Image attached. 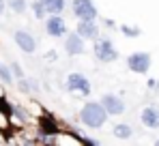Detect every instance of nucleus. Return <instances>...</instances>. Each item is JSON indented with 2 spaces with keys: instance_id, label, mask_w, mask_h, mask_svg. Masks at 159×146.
I'll list each match as a JSON object with an SVG mask.
<instances>
[{
  "instance_id": "obj_1",
  "label": "nucleus",
  "mask_w": 159,
  "mask_h": 146,
  "mask_svg": "<svg viewBox=\"0 0 159 146\" xmlns=\"http://www.w3.org/2000/svg\"><path fill=\"white\" fill-rule=\"evenodd\" d=\"M107 116L110 114H107V110L103 107L101 101H88L80 110V122L88 129H101L106 125Z\"/></svg>"
},
{
  "instance_id": "obj_2",
  "label": "nucleus",
  "mask_w": 159,
  "mask_h": 146,
  "mask_svg": "<svg viewBox=\"0 0 159 146\" xmlns=\"http://www.w3.org/2000/svg\"><path fill=\"white\" fill-rule=\"evenodd\" d=\"M93 54H95V58L99 60V62H114V60H118V49L114 48V43L106 39V37H99L97 41H93Z\"/></svg>"
},
{
  "instance_id": "obj_3",
  "label": "nucleus",
  "mask_w": 159,
  "mask_h": 146,
  "mask_svg": "<svg viewBox=\"0 0 159 146\" xmlns=\"http://www.w3.org/2000/svg\"><path fill=\"white\" fill-rule=\"evenodd\" d=\"M153 65V56L148 52H133L127 56V69L138 75H146Z\"/></svg>"
},
{
  "instance_id": "obj_4",
  "label": "nucleus",
  "mask_w": 159,
  "mask_h": 146,
  "mask_svg": "<svg viewBox=\"0 0 159 146\" xmlns=\"http://www.w3.org/2000/svg\"><path fill=\"white\" fill-rule=\"evenodd\" d=\"M67 90L69 93H75V95H82V97H90V82L84 73H69L67 75Z\"/></svg>"
},
{
  "instance_id": "obj_5",
  "label": "nucleus",
  "mask_w": 159,
  "mask_h": 146,
  "mask_svg": "<svg viewBox=\"0 0 159 146\" xmlns=\"http://www.w3.org/2000/svg\"><path fill=\"white\" fill-rule=\"evenodd\" d=\"M71 11L78 20H97L99 15L93 0H71Z\"/></svg>"
},
{
  "instance_id": "obj_6",
  "label": "nucleus",
  "mask_w": 159,
  "mask_h": 146,
  "mask_svg": "<svg viewBox=\"0 0 159 146\" xmlns=\"http://www.w3.org/2000/svg\"><path fill=\"white\" fill-rule=\"evenodd\" d=\"M45 32L50 37H54V39H60V37H67L69 28H67V22L60 15H48V20H45Z\"/></svg>"
},
{
  "instance_id": "obj_7",
  "label": "nucleus",
  "mask_w": 159,
  "mask_h": 146,
  "mask_svg": "<svg viewBox=\"0 0 159 146\" xmlns=\"http://www.w3.org/2000/svg\"><path fill=\"white\" fill-rule=\"evenodd\" d=\"M65 52L69 54V56H80V54H84L86 52V39L78 34V32H67V37H65Z\"/></svg>"
},
{
  "instance_id": "obj_8",
  "label": "nucleus",
  "mask_w": 159,
  "mask_h": 146,
  "mask_svg": "<svg viewBox=\"0 0 159 146\" xmlns=\"http://www.w3.org/2000/svg\"><path fill=\"white\" fill-rule=\"evenodd\" d=\"M75 32L82 34L86 41H97L101 37V30L95 20H78V26H75Z\"/></svg>"
},
{
  "instance_id": "obj_9",
  "label": "nucleus",
  "mask_w": 159,
  "mask_h": 146,
  "mask_svg": "<svg viewBox=\"0 0 159 146\" xmlns=\"http://www.w3.org/2000/svg\"><path fill=\"white\" fill-rule=\"evenodd\" d=\"M101 103H103V107L107 110L110 116H120V114L125 112V101L118 97V95L106 93V95L101 97Z\"/></svg>"
},
{
  "instance_id": "obj_10",
  "label": "nucleus",
  "mask_w": 159,
  "mask_h": 146,
  "mask_svg": "<svg viewBox=\"0 0 159 146\" xmlns=\"http://www.w3.org/2000/svg\"><path fill=\"white\" fill-rule=\"evenodd\" d=\"M13 39H15L17 48L22 49V52L34 54V49H37V39H34L28 30H15V32H13Z\"/></svg>"
},
{
  "instance_id": "obj_11",
  "label": "nucleus",
  "mask_w": 159,
  "mask_h": 146,
  "mask_svg": "<svg viewBox=\"0 0 159 146\" xmlns=\"http://www.w3.org/2000/svg\"><path fill=\"white\" fill-rule=\"evenodd\" d=\"M140 121L146 129H159V107L155 105H146L140 114Z\"/></svg>"
},
{
  "instance_id": "obj_12",
  "label": "nucleus",
  "mask_w": 159,
  "mask_h": 146,
  "mask_svg": "<svg viewBox=\"0 0 159 146\" xmlns=\"http://www.w3.org/2000/svg\"><path fill=\"white\" fill-rule=\"evenodd\" d=\"M39 131H41V135H45V138H50V135H56V133H58L56 121H54V118H50V116L41 118V121H39Z\"/></svg>"
},
{
  "instance_id": "obj_13",
  "label": "nucleus",
  "mask_w": 159,
  "mask_h": 146,
  "mask_svg": "<svg viewBox=\"0 0 159 146\" xmlns=\"http://www.w3.org/2000/svg\"><path fill=\"white\" fill-rule=\"evenodd\" d=\"M112 135H114L116 140H129V138L133 135V129L129 127V125H125V122H118V125H114Z\"/></svg>"
},
{
  "instance_id": "obj_14",
  "label": "nucleus",
  "mask_w": 159,
  "mask_h": 146,
  "mask_svg": "<svg viewBox=\"0 0 159 146\" xmlns=\"http://www.w3.org/2000/svg\"><path fill=\"white\" fill-rule=\"evenodd\" d=\"M41 2L45 4V9H48L50 15H60L65 11V7H67L65 0H41Z\"/></svg>"
},
{
  "instance_id": "obj_15",
  "label": "nucleus",
  "mask_w": 159,
  "mask_h": 146,
  "mask_svg": "<svg viewBox=\"0 0 159 146\" xmlns=\"http://www.w3.org/2000/svg\"><path fill=\"white\" fill-rule=\"evenodd\" d=\"M32 15H34L37 20H43V17L48 15V9H45V4H43L41 0H34V2H32Z\"/></svg>"
},
{
  "instance_id": "obj_16",
  "label": "nucleus",
  "mask_w": 159,
  "mask_h": 146,
  "mask_svg": "<svg viewBox=\"0 0 159 146\" xmlns=\"http://www.w3.org/2000/svg\"><path fill=\"white\" fill-rule=\"evenodd\" d=\"M9 7H11V11H13V13L22 15V13H26L28 2H26V0H9Z\"/></svg>"
},
{
  "instance_id": "obj_17",
  "label": "nucleus",
  "mask_w": 159,
  "mask_h": 146,
  "mask_svg": "<svg viewBox=\"0 0 159 146\" xmlns=\"http://www.w3.org/2000/svg\"><path fill=\"white\" fill-rule=\"evenodd\" d=\"M0 80L4 84H13V71H11V67L2 65V62H0Z\"/></svg>"
},
{
  "instance_id": "obj_18",
  "label": "nucleus",
  "mask_w": 159,
  "mask_h": 146,
  "mask_svg": "<svg viewBox=\"0 0 159 146\" xmlns=\"http://www.w3.org/2000/svg\"><path fill=\"white\" fill-rule=\"evenodd\" d=\"M120 32L125 34V37H129V39H135V37H140V28L138 26H127V24H123L120 26Z\"/></svg>"
},
{
  "instance_id": "obj_19",
  "label": "nucleus",
  "mask_w": 159,
  "mask_h": 146,
  "mask_svg": "<svg viewBox=\"0 0 159 146\" xmlns=\"http://www.w3.org/2000/svg\"><path fill=\"white\" fill-rule=\"evenodd\" d=\"M32 80H24V77H20V82H17V88L22 90V93H30L32 90V84H30Z\"/></svg>"
},
{
  "instance_id": "obj_20",
  "label": "nucleus",
  "mask_w": 159,
  "mask_h": 146,
  "mask_svg": "<svg viewBox=\"0 0 159 146\" xmlns=\"http://www.w3.org/2000/svg\"><path fill=\"white\" fill-rule=\"evenodd\" d=\"M11 71H13L15 77H24V71H22V67H20L17 62H13V65H11Z\"/></svg>"
},
{
  "instance_id": "obj_21",
  "label": "nucleus",
  "mask_w": 159,
  "mask_h": 146,
  "mask_svg": "<svg viewBox=\"0 0 159 146\" xmlns=\"http://www.w3.org/2000/svg\"><path fill=\"white\" fill-rule=\"evenodd\" d=\"M82 144H88V146H95V144H97V140H93V138H82Z\"/></svg>"
},
{
  "instance_id": "obj_22",
  "label": "nucleus",
  "mask_w": 159,
  "mask_h": 146,
  "mask_svg": "<svg viewBox=\"0 0 159 146\" xmlns=\"http://www.w3.org/2000/svg\"><path fill=\"white\" fill-rule=\"evenodd\" d=\"M4 7H7V2H4V0H0V15L4 13Z\"/></svg>"
},
{
  "instance_id": "obj_23",
  "label": "nucleus",
  "mask_w": 159,
  "mask_h": 146,
  "mask_svg": "<svg viewBox=\"0 0 159 146\" xmlns=\"http://www.w3.org/2000/svg\"><path fill=\"white\" fill-rule=\"evenodd\" d=\"M153 90H157V93H159V80L155 82V88H153Z\"/></svg>"
},
{
  "instance_id": "obj_24",
  "label": "nucleus",
  "mask_w": 159,
  "mask_h": 146,
  "mask_svg": "<svg viewBox=\"0 0 159 146\" xmlns=\"http://www.w3.org/2000/svg\"><path fill=\"white\" fill-rule=\"evenodd\" d=\"M155 146H159V140H155Z\"/></svg>"
}]
</instances>
